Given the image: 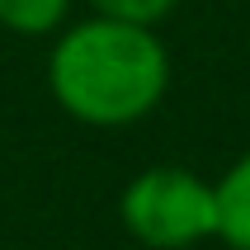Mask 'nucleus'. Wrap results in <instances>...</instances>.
I'll return each mask as SVG.
<instances>
[{"label":"nucleus","instance_id":"nucleus-1","mask_svg":"<svg viewBox=\"0 0 250 250\" xmlns=\"http://www.w3.org/2000/svg\"><path fill=\"white\" fill-rule=\"evenodd\" d=\"M47 85L57 104L90 127H127L161 104L170 85V57L151 24L85 19L52 47Z\"/></svg>","mask_w":250,"mask_h":250},{"label":"nucleus","instance_id":"nucleus-2","mask_svg":"<svg viewBox=\"0 0 250 250\" xmlns=\"http://www.w3.org/2000/svg\"><path fill=\"white\" fill-rule=\"evenodd\" d=\"M123 227L151 250H189L217 236V194L208 180L180 166H151L118 198Z\"/></svg>","mask_w":250,"mask_h":250},{"label":"nucleus","instance_id":"nucleus-3","mask_svg":"<svg viewBox=\"0 0 250 250\" xmlns=\"http://www.w3.org/2000/svg\"><path fill=\"white\" fill-rule=\"evenodd\" d=\"M212 194H217V236L231 250H250V151L212 184Z\"/></svg>","mask_w":250,"mask_h":250},{"label":"nucleus","instance_id":"nucleus-4","mask_svg":"<svg viewBox=\"0 0 250 250\" xmlns=\"http://www.w3.org/2000/svg\"><path fill=\"white\" fill-rule=\"evenodd\" d=\"M71 0H0V24L14 28V33H52L62 19H66Z\"/></svg>","mask_w":250,"mask_h":250},{"label":"nucleus","instance_id":"nucleus-5","mask_svg":"<svg viewBox=\"0 0 250 250\" xmlns=\"http://www.w3.org/2000/svg\"><path fill=\"white\" fill-rule=\"evenodd\" d=\"M99 14L109 19H127V24H161L180 0H90Z\"/></svg>","mask_w":250,"mask_h":250}]
</instances>
